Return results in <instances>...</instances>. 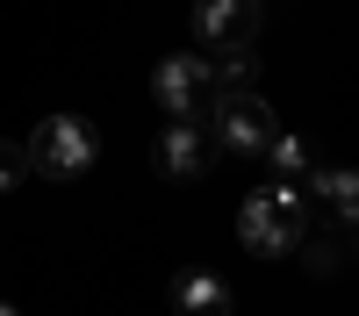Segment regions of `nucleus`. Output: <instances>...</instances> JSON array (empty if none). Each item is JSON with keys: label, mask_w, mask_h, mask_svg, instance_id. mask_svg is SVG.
<instances>
[{"label": "nucleus", "mask_w": 359, "mask_h": 316, "mask_svg": "<svg viewBox=\"0 0 359 316\" xmlns=\"http://www.w3.org/2000/svg\"><path fill=\"white\" fill-rule=\"evenodd\" d=\"M101 151V130L86 123V115H43L36 137H29V165L50 172V180H72V172H86Z\"/></svg>", "instance_id": "7ed1b4c3"}, {"label": "nucleus", "mask_w": 359, "mask_h": 316, "mask_svg": "<svg viewBox=\"0 0 359 316\" xmlns=\"http://www.w3.org/2000/svg\"><path fill=\"white\" fill-rule=\"evenodd\" d=\"M294 252L309 259V273H331V266H338V245H323V238H316V223L302 230V238H294Z\"/></svg>", "instance_id": "f8f14e48"}, {"label": "nucleus", "mask_w": 359, "mask_h": 316, "mask_svg": "<svg viewBox=\"0 0 359 316\" xmlns=\"http://www.w3.org/2000/svg\"><path fill=\"white\" fill-rule=\"evenodd\" d=\"M172 309L180 316H230V280L223 273H180L172 280Z\"/></svg>", "instance_id": "6e6552de"}, {"label": "nucleus", "mask_w": 359, "mask_h": 316, "mask_svg": "<svg viewBox=\"0 0 359 316\" xmlns=\"http://www.w3.org/2000/svg\"><path fill=\"white\" fill-rule=\"evenodd\" d=\"M29 144H15V137H0V194H15V187H29Z\"/></svg>", "instance_id": "9b49d317"}, {"label": "nucleus", "mask_w": 359, "mask_h": 316, "mask_svg": "<svg viewBox=\"0 0 359 316\" xmlns=\"http://www.w3.org/2000/svg\"><path fill=\"white\" fill-rule=\"evenodd\" d=\"M309 201L323 216H338V223H359V165H323V172H309Z\"/></svg>", "instance_id": "0eeeda50"}, {"label": "nucleus", "mask_w": 359, "mask_h": 316, "mask_svg": "<svg viewBox=\"0 0 359 316\" xmlns=\"http://www.w3.org/2000/svg\"><path fill=\"white\" fill-rule=\"evenodd\" d=\"M208 57L201 50H180V57H158V72H151V101L165 115H201L208 108Z\"/></svg>", "instance_id": "20e7f679"}, {"label": "nucleus", "mask_w": 359, "mask_h": 316, "mask_svg": "<svg viewBox=\"0 0 359 316\" xmlns=\"http://www.w3.org/2000/svg\"><path fill=\"white\" fill-rule=\"evenodd\" d=\"M266 29V0H194V43L230 50V43H259Z\"/></svg>", "instance_id": "39448f33"}, {"label": "nucleus", "mask_w": 359, "mask_h": 316, "mask_svg": "<svg viewBox=\"0 0 359 316\" xmlns=\"http://www.w3.org/2000/svg\"><path fill=\"white\" fill-rule=\"evenodd\" d=\"M266 158H273V180H309V144L302 137H273V144H266Z\"/></svg>", "instance_id": "9d476101"}, {"label": "nucleus", "mask_w": 359, "mask_h": 316, "mask_svg": "<svg viewBox=\"0 0 359 316\" xmlns=\"http://www.w3.org/2000/svg\"><path fill=\"white\" fill-rule=\"evenodd\" d=\"M201 123H208V144H216V151H237V158H266V144L280 137L273 101H259V86H245V94H208Z\"/></svg>", "instance_id": "f03ea898"}, {"label": "nucleus", "mask_w": 359, "mask_h": 316, "mask_svg": "<svg viewBox=\"0 0 359 316\" xmlns=\"http://www.w3.org/2000/svg\"><path fill=\"white\" fill-rule=\"evenodd\" d=\"M0 316H22V309H15V302H0Z\"/></svg>", "instance_id": "ddd939ff"}, {"label": "nucleus", "mask_w": 359, "mask_h": 316, "mask_svg": "<svg viewBox=\"0 0 359 316\" xmlns=\"http://www.w3.org/2000/svg\"><path fill=\"white\" fill-rule=\"evenodd\" d=\"M252 79H259V50L252 43H230V50L208 57V86H216V94H245Z\"/></svg>", "instance_id": "1a4fd4ad"}, {"label": "nucleus", "mask_w": 359, "mask_h": 316, "mask_svg": "<svg viewBox=\"0 0 359 316\" xmlns=\"http://www.w3.org/2000/svg\"><path fill=\"white\" fill-rule=\"evenodd\" d=\"M316 223V201L302 180H273V187H259L245 209H237V245L259 252V259H273V252H294V238Z\"/></svg>", "instance_id": "f257e3e1"}, {"label": "nucleus", "mask_w": 359, "mask_h": 316, "mask_svg": "<svg viewBox=\"0 0 359 316\" xmlns=\"http://www.w3.org/2000/svg\"><path fill=\"white\" fill-rule=\"evenodd\" d=\"M208 151H216V144H208V123L201 115H172V130H158V172H172V180H194V172L208 165Z\"/></svg>", "instance_id": "423d86ee"}]
</instances>
